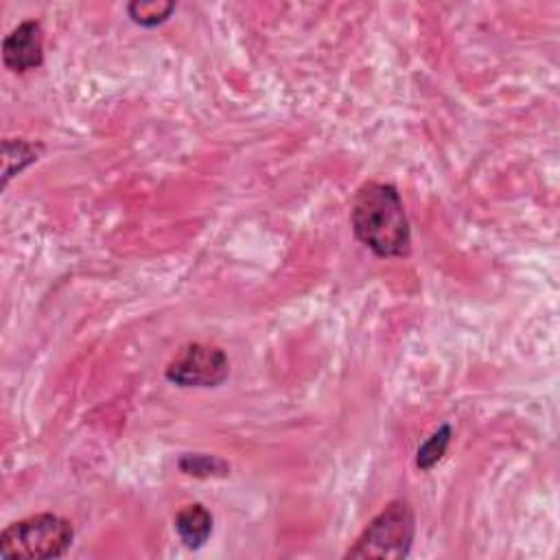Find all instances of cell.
<instances>
[{
	"instance_id": "6da1fadb",
	"label": "cell",
	"mask_w": 560,
	"mask_h": 560,
	"mask_svg": "<svg viewBox=\"0 0 560 560\" xmlns=\"http://www.w3.org/2000/svg\"><path fill=\"white\" fill-rule=\"evenodd\" d=\"M350 225L357 241L378 258H402L411 252L409 219L394 184L365 182L354 192Z\"/></svg>"
},
{
	"instance_id": "7a4b0ae2",
	"label": "cell",
	"mask_w": 560,
	"mask_h": 560,
	"mask_svg": "<svg viewBox=\"0 0 560 560\" xmlns=\"http://www.w3.org/2000/svg\"><path fill=\"white\" fill-rule=\"evenodd\" d=\"M72 538L74 529L68 518L42 512L9 523L0 534V553L24 560L61 558L70 549Z\"/></svg>"
},
{
	"instance_id": "3957f363",
	"label": "cell",
	"mask_w": 560,
	"mask_h": 560,
	"mask_svg": "<svg viewBox=\"0 0 560 560\" xmlns=\"http://www.w3.org/2000/svg\"><path fill=\"white\" fill-rule=\"evenodd\" d=\"M416 536L413 510L407 501H389L343 553L352 560H402L409 556Z\"/></svg>"
},
{
	"instance_id": "277c9868",
	"label": "cell",
	"mask_w": 560,
	"mask_h": 560,
	"mask_svg": "<svg viewBox=\"0 0 560 560\" xmlns=\"http://www.w3.org/2000/svg\"><path fill=\"white\" fill-rule=\"evenodd\" d=\"M164 376L177 387H219L230 376V359L219 346L192 341L177 350Z\"/></svg>"
},
{
	"instance_id": "5b68a950",
	"label": "cell",
	"mask_w": 560,
	"mask_h": 560,
	"mask_svg": "<svg viewBox=\"0 0 560 560\" xmlns=\"http://www.w3.org/2000/svg\"><path fill=\"white\" fill-rule=\"evenodd\" d=\"M2 63L18 74L44 63V31L37 20H24L2 39Z\"/></svg>"
},
{
	"instance_id": "8992f818",
	"label": "cell",
	"mask_w": 560,
	"mask_h": 560,
	"mask_svg": "<svg viewBox=\"0 0 560 560\" xmlns=\"http://www.w3.org/2000/svg\"><path fill=\"white\" fill-rule=\"evenodd\" d=\"M212 514L201 503H188L175 514V532L184 547L201 549L212 534Z\"/></svg>"
},
{
	"instance_id": "52a82bcc",
	"label": "cell",
	"mask_w": 560,
	"mask_h": 560,
	"mask_svg": "<svg viewBox=\"0 0 560 560\" xmlns=\"http://www.w3.org/2000/svg\"><path fill=\"white\" fill-rule=\"evenodd\" d=\"M44 151V144L31 142L24 138H7L2 140V186L9 184V179L18 173H22L26 166L39 160Z\"/></svg>"
},
{
	"instance_id": "ba28073f",
	"label": "cell",
	"mask_w": 560,
	"mask_h": 560,
	"mask_svg": "<svg viewBox=\"0 0 560 560\" xmlns=\"http://www.w3.org/2000/svg\"><path fill=\"white\" fill-rule=\"evenodd\" d=\"M177 468L184 475H190L197 479L230 475V464L225 459H221L217 455H208V453H184L177 459Z\"/></svg>"
},
{
	"instance_id": "9c48e42d",
	"label": "cell",
	"mask_w": 560,
	"mask_h": 560,
	"mask_svg": "<svg viewBox=\"0 0 560 560\" xmlns=\"http://www.w3.org/2000/svg\"><path fill=\"white\" fill-rule=\"evenodd\" d=\"M175 2H162V0H133L127 4V15L131 18L133 24L153 28L164 24L171 13L175 11Z\"/></svg>"
},
{
	"instance_id": "30bf717a",
	"label": "cell",
	"mask_w": 560,
	"mask_h": 560,
	"mask_svg": "<svg viewBox=\"0 0 560 560\" xmlns=\"http://www.w3.org/2000/svg\"><path fill=\"white\" fill-rule=\"evenodd\" d=\"M451 435H453V429L448 424H442L418 446V451H416V466L422 472L433 470V466L444 457V453H446V448L451 444Z\"/></svg>"
}]
</instances>
